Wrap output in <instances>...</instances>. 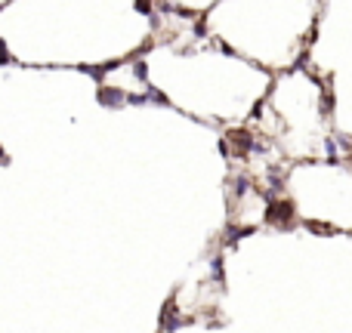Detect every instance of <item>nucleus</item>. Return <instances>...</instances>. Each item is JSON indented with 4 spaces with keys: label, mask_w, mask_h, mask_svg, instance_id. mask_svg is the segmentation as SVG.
I'll return each instance as SVG.
<instances>
[{
    "label": "nucleus",
    "mask_w": 352,
    "mask_h": 333,
    "mask_svg": "<svg viewBox=\"0 0 352 333\" xmlns=\"http://www.w3.org/2000/svg\"><path fill=\"white\" fill-rule=\"evenodd\" d=\"M291 213H294V207L288 204V201H269V222H275V225H288L291 222Z\"/></svg>",
    "instance_id": "obj_1"
},
{
    "label": "nucleus",
    "mask_w": 352,
    "mask_h": 333,
    "mask_svg": "<svg viewBox=\"0 0 352 333\" xmlns=\"http://www.w3.org/2000/svg\"><path fill=\"white\" fill-rule=\"evenodd\" d=\"M99 102H102L105 108H108V105L115 108V105H124V102H127V96H124L121 90H99Z\"/></svg>",
    "instance_id": "obj_2"
},
{
    "label": "nucleus",
    "mask_w": 352,
    "mask_h": 333,
    "mask_svg": "<svg viewBox=\"0 0 352 333\" xmlns=\"http://www.w3.org/2000/svg\"><path fill=\"white\" fill-rule=\"evenodd\" d=\"M229 139H232V145H235V148H241V151H250V148H253V136H250V133H244V130L229 133Z\"/></svg>",
    "instance_id": "obj_3"
},
{
    "label": "nucleus",
    "mask_w": 352,
    "mask_h": 333,
    "mask_svg": "<svg viewBox=\"0 0 352 333\" xmlns=\"http://www.w3.org/2000/svg\"><path fill=\"white\" fill-rule=\"evenodd\" d=\"M145 99H151V102H161V105H167V96H164V93H158V90H151V93H148Z\"/></svg>",
    "instance_id": "obj_4"
},
{
    "label": "nucleus",
    "mask_w": 352,
    "mask_h": 333,
    "mask_svg": "<svg viewBox=\"0 0 352 333\" xmlns=\"http://www.w3.org/2000/svg\"><path fill=\"white\" fill-rule=\"evenodd\" d=\"M247 185H250V182H247L244 176H241V179H235V195H244V192H247Z\"/></svg>",
    "instance_id": "obj_5"
},
{
    "label": "nucleus",
    "mask_w": 352,
    "mask_h": 333,
    "mask_svg": "<svg viewBox=\"0 0 352 333\" xmlns=\"http://www.w3.org/2000/svg\"><path fill=\"white\" fill-rule=\"evenodd\" d=\"M133 71H136V77H139V80H145V77H148V71H145V65H142V62H136V68H133Z\"/></svg>",
    "instance_id": "obj_6"
},
{
    "label": "nucleus",
    "mask_w": 352,
    "mask_h": 333,
    "mask_svg": "<svg viewBox=\"0 0 352 333\" xmlns=\"http://www.w3.org/2000/svg\"><path fill=\"white\" fill-rule=\"evenodd\" d=\"M127 102H133V105H142V102H148L145 96H127Z\"/></svg>",
    "instance_id": "obj_7"
},
{
    "label": "nucleus",
    "mask_w": 352,
    "mask_h": 333,
    "mask_svg": "<svg viewBox=\"0 0 352 333\" xmlns=\"http://www.w3.org/2000/svg\"><path fill=\"white\" fill-rule=\"evenodd\" d=\"M213 275H216V278H223V266H219V259H213Z\"/></svg>",
    "instance_id": "obj_8"
},
{
    "label": "nucleus",
    "mask_w": 352,
    "mask_h": 333,
    "mask_svg": "<svg viewBox=\"0 0 352 333\" xmlns=\"http://www.w3.org/2000/svg\"><path fill=\"white\" fill-rule=\"evenodd\" d=\"M0 62H7V53H4V40H0Z\"/></svg>",
    "instance_id": "obj_9"
}]
</instances>
